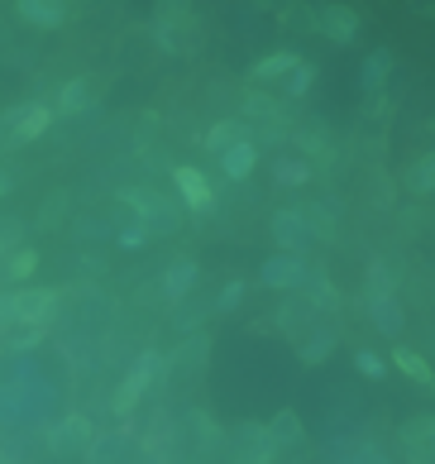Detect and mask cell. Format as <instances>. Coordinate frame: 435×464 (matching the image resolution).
I'll return each mask as SVG.
<instances>
[{
	"mask_svg": "<svg viewBox=\"0 0 435 464\" xmlns=\"http://www.w3.org/2000/svg\"><path fill=\"white\" fill-rule=\"evenodd\" d=\"M173 182H177V192H182V202H187L192 211H206L210 202H216V196H210V182L196 173V168H173Z\"/></svg>",
	"mask_w": 435,
	"mask_h": 464,
	"instance_id": "1",
	"label": "cell"
},
{
	"mask_svg": "<svg viewBox=\"0 0 435 464\" xmlns=\"http://www.w3.org/2000/svg\"><path fill=\"white\" fill-rule=\"evenodd\" d=\"M48 125H53V106H30V110L15 120V139H20V144H30V139H38Z\"/></svg>",
	"mask_w": 435,
	"mask_h": 464,
	"instance_id": "2",
	"label": "cell"
},
{
	"mask_svg": "<svg viewBox=\"0 0 435 464\" xmlns=\"http://www.w3.org/2000/svg\"><path fill=\"white\" fill-rule=\"evenodd\" d=\"M20 20L34 24V30H58V24L67 20L63 5H38V0H30V5H20Z\"/></svg>",
	"mask_w": 435,
	"mask_h": 464,
	"instance_id": "3",
	"label": "cell"
},
{
	"mask_svg": "<svg viewBox=\"0 0 435 464\" xmlns=\"http://www.w3.org/2000/svg\"><path fill=\"white\" fill-rule=\"evenodd\" d=\"M297 67H302V58H297V53H273V58H263L259 67H254V82H273V77H287V73H297Z\"/></svg>",
	"mask_w": 435,
	"mask_h": 464,
	"instance_id": "4",
	"label": "cell"
},
{
	"mask_svg": "<svg viewBox=\"0 0 435 464\" xmlns=\"http://www.w3.org/2000/svg\"><path fill=\"white\" fill-rule=\"evenodd\" d=\"M297 273H302V263H297V259H269V263H263V278H269L273 288L297 283Z\"/></svg>",
	"mask_w": 435,
	"mask_h": 464,
	"instance_id": "5",
	"label": "cell"
},
{
	"mask_svg": "<svg viewBox=\"0 0 435 464\" xmlns=\"http://www.w3.org/2000/svg\"><path fill=\"white\" fill-rule=\"evenodd\" d=\"M249 168H254V144H230L226 149V173L230 177H249Z\"/></svg>",
	"mask_w": 435,
	"mask_h": 464,
	"instance_id": "6",
	"label": "cell"
},
{
	"mask_svg": "<svg viewBox=\"0 0 435 464\" xmlns=\"http://www.w3.org/2000/svg\"><path fill=\"white\" fill-rule=\"evenodd\" d=\"M149 369H153V359H144V369H139V374H130V383L120 388V398H115V407H120V412H124V407H130V402L139 398V392H144V383H149Z\"/></svg>",
	"mask_w": 435,
	"mask_h": 464,
	"instance_id": "7",
	"label": "cell"
},
{
	"mask_svg": "<svg viewBox=\"0 0 435 464\" xmlns=\"http://www.w3.org/2000/svg\"><path fill=\"white\" fill-rule=\"evenodd\" d=\"M91 101V82H72V87L63 91V110H81Z\"/></svg>",
	"mask_w": 435,
	"mask_h": 464,
	"instance_id": "8",
	"label": "cell"
},
{
	"mask_svg": "<svg viewBox=\"0 0 435 464\" xmlns=\"http://www.w3.org/2000/svg\"><path fill=\"white\" fill-rule=\"evenodd\" d=\"M297 426H302V421L292 417V412H283V417H273V435H277V441H297Z\"/></svg>",
	"mask_w": 435,
	"mask_h": 464,
	"instance_id": "9",
	"label": "cell"
},
{
	"mask_svg": "<svg viewBox=\"0 0 435 464\" xmlns=\"http://www.w3.org/2000/svg\"><path fill=\"white\" fill-rule=\"evenodd\" d=\"M397 369H406V374H416V378H426V374H431V369H426V359L406 355V349H397Z\"/></svg>",
	"mask_w": 435,
	"mask_h": 464,
	"instance_id": "10",
	"label": "cell"
},
{
	"mask_svg": "<svg viewBox=\"0 0 435 464\" xmlns=\"http://www.w3.org/2000/svg\"><path fill=\"white\" fill-rule=\"evenodd\" d=\"M187 283H192V263H182L177 273H167V292H173V297H177V292H187Z\"/></svg>",
	"mask_w": 435,
	"mask_h": 464,
	"instance_id": "11",
	"label": "cell"
},
{
	"mask_svg": "<svg viewBox=\"0 0 435 464\" xmlns=\"http://www.w3.org/2000/svg\"><path fill=\"white\" fill-rule=\"evenodd\" d=\"M34 269H38L34 254H15V263H10V278H30Z\"/></svg>",
	"mask_w": 435,
	"mask_h": 464,
	"instance_id": "12",
	"label": "cell"
},
{
	"mask_svg": "<svg viewBox=\"0 0 435 464\" xmlns=\"http://www.w3.org/2000/svg\"><path fill=\"white\" fill-rule=\"evenodd\" d=\"M230 134H235V125H216V130L206 134V144H210V149H226V144H230Z\"/></svg>",
	"mask_w": 435,
	"mask_h": 464,
	"instance_id": "13",
	"label": "cell"
},
{
	"mask_svg": "<svg viewBox=\"0 0 435 464\" xmlns=\"http://www.w3.org/2000/svg\"><path fill=\"white\" fill-rule=\"evenodd\" d=\"M306 82H311V67H297V73H292V91H306Z\"/></svg>",
	"mask_w": 435,
	"mask_h": 464,
	"instance_id": "14",
	"label": "cell"
},
{
	"mask_svg": "<svg viewBox=\"0 0 435 464\" xmlns=\"http://www.w3.org/2000/svg\"><path fill=\"white\" fill-rule=\"evenodd\" d=\"M10 192V173H0V196H5Z\"/></svg>",
	"mask_w": 435,
	"mask_h": 464,
	"instance_id": "15",
	"label": "cell"
}]
</instances>
